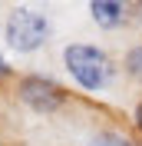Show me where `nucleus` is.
Instances as JSON below:
<instances>
[{"instance_id":"1","label":"nucleus","mask_w":142,"mask_h":146,"mask_svg":"<svg viewBox=\"0 0 142 146\" xmlns=\"http://www.w3.org/2000/svg\"><path fill=\"white\" fill-rule=\"evenodd\" d=\"M63 66L73 76V83L86 93H99L106 90L109 80H112V60L106 56V50H99L93 43H70L63 46Z\"/></svg>"},{"instance_id":"2","label":"nucleus","mask_w":142,"mask_h":146,"mask_svg":"<svg viewBox=\"0 0 142 146\" xmlns=\"http://www.w3.org/2000/svg\"><path fill=\"white\" fill-rule=\"evenodd\" d=\"M3 40L17 53H36L50 40V20L33 7H13L3 20Z\"/></svg>"},{"instance_id":"3","label":"nucleus","mask_w":142,"mask_h":146,"mask_svg":"<svg viewBox=\"0 0 142 146\" xmlns=\"http://www.w3.org/2000/svg\"><path fill=\"white\" fill-rule=\"evenodd\" d=\"M17 96H20V103H27L33 113H56V110L66 103V90H63L53 76H43V73H27V76H20Z\"/></svg>"},{"instance_id":"4","label":"nucleus","mask_w":142,"mask_h":146,"mask_svg":"<svg viewBox=\"0 0 142 146\" xmlns=\"http://www.w3.org/2000/svg\"><path fill=\"white\" fill-rule=\"evenodd\" d=\"M89 17L96 20L103 30H116L129 20V7L119 3V0H93L89 3Z\"/></svg>"},{"instance_id":"5","label":"nucleus","mask_w":142,"mask_h":146,"mask_svg":"<svg viewBox=\"0 0 142 146\" xmlns=\"http://www.w3.org/2000/svg\"><path fill=\"white\" fill-rule=\"evenodd\" d=\"M86 146H135V143L126 136V133H119V129H99V133L89 136Z\"/></svg>"},{"instance_id":"6","label":"nucleus","mask_w":142,"mask_h":146,"mask_svg":"<svg viewBox=\"0 0 142 146\" xmlns=\"http://www.w3.org/2000/svg\"><path fill=\"white\" fill-rule=\"evenodd\" d=\"M122 66H126V73H129L135 83H142V43H135V46H129V50H126Z\"/></svg>"},{"instance_id":"7","label":"nucleus","mask_w":142,"mask_h":146,"mask_svg":"<svg viewBox=\"0 0 142 146\" xmlns=\"http://www.w3.org/2000/svg\"><path fill=\"white\" fill-rule=\"evenodd\" d=\"M129 20H139L142 23V3H132V7H129Z\"/></svg>"},{"instance_id":"8","label":"nucleus","mask_w":142,"mask_h":146,"mask_svg":"<svg viewBox=\"0 0 142 146\" xmlns=\"http://www.w3.org/2000/svg\"><path fill=\"white\" fill-rule=\"evenodd\" d=\"M132 119H135V129H139V136H142V103H139V106H135Z\"/></svg>"},{"instance_id":"9","label":"nucleus","mask_w":142,"mask_h":146,"mask_svg":"<svg viewBox=\"0 0 142 146\" xmlns=\"http://www.w3.org/2000/svg\"><path fill=\"white\" fill-rule=\"evenodd\" d=\"M7 76H10V63H7V60H3V56H0V83L7 80Z\"/></svg>"}]
</instances>
